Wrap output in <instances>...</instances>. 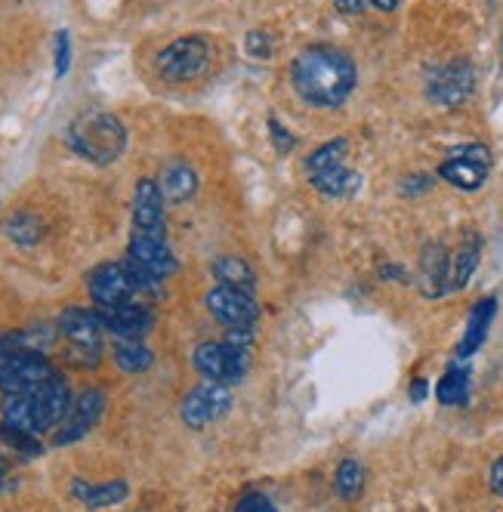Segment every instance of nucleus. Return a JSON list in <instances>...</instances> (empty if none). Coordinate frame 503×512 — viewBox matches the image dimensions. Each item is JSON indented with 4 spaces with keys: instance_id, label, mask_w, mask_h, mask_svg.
I'll return each mask as SVG.
<instances>
[{
    "instance_id": "nucleus-1",
    "label": "nucleus",
    "mask_w": 503,
    "mask_h": 512,
    "mask_svg": "<svg viewBox=\"0 0 503 512\" xmlns=\"http://www.w3.org/2000/svg\"><path fill=\"white\" fill-rule=\"evenodd\" d=\"M358 84L355 62L346 50L312 44L291 62V87L312 108H340Z\"/></svg>"
},
{
    "instance_id": "nucleus-2",
    "label": "nucleus",
    "mask_w": 503,
    "mask_h": 512,
    "mask_svg": "<svg viewBox=\"0 0 503 512\" xmlns=\"http://www.w3.org/2000/svg\"><path fill=\"white\" fill-rule=\"evenodd\" d=\"M65 142H68V149L78 158H84L87 164L109 167L121 161V155L127 152V127L118 115L90 108V112L78 115L68 124Z\"/></svg>"
},
{
    "instance_id": "nucleus-3",
    "label": "nucleus",
    "mask_w": 503,
    "mask_h": 512,
    "mask_svg": "<svg viewBox=\"0 0 503 512\" xmlns=\"http://www.w3.org/2000/svg\"><path fill=\"white\" fill-rule=\"evenodd\" d=\"M68 408H71L68 383L56 374L34 392L4 395V426L28 435H41L47 429H56L68 414Z\"/></svg>"
},
{
    "instance_id": "nucleus-4",
    "label": "nucleus",
    "mask_w": 503,
    "mask_h": 512,
    "mask_svg": "<svg viewBox=\"0 0 503 512\" xmlns=\"http://www.w3.org/2000/svg\"><path fill=\"white\" fill-rule=\"evenodd\" d=\"M87 290L96 303L102 306H121V303H139V297L161 294V281L139 266L127 263H102L87 275Z\"/></svg>"
},
{
    "instance_id": "nucleus-5",
    "label": "nucleus",
    "mask_w": 503,
    "mask_h": 512,
    "mask_svg": "<svg viewBox=\"0 0 503 512\" xmlns=\"http://www.w3.org/2000/svg\"><path fill=\"white\" fill-rule=\"evenodd\" d=\"M59 334L68 343V361L75 368H96L102 355V318L96 309L71 306L59 315Z\"/></svg>"
},
{
    "instance_id": "nucleus-6",
    "label": "nucleus",
    "mask_w": 503,
    "mask_h": 512,
    "mask_svg": "<svg viewBox=\"0 0 503 512\" xmlns=\"http://www.w3.org/2000/svg\"><path fill=\"white\" fill-rule=\"evenodd\" d=\"M436 176L460 192H479L491 176V149L485 142H466L445 155Z\"/></svg>"
},
{
    "instance_id": "nucleus-7",
    "label": "nucleus",
    "mask_w": 503,
    "mask_h": 512,
    "mask_svg": "<svg viewBox=\"0 0 503 512\" xmlns=\"http://www.w3.org/2000/svg\"><path fill=\"white\" fill-rule=\"evenodd\" d=\"M210 65V44L201 34H186V38H176L155 56L158 75L170 84H186L201 78Z\"/></svg>"
},
{
    "instance_id": "nucleus-8",
    "label": "nucleus",
    "mask_w": 503,
    "mask_h": 512,
    "mask_svg": "<svg viewBox=\"0 0 503 512\" xmlns=\"http://www.w3.org/2000/svg\"><path fill=\"white\" fill-rule=\"evenodd\" d=\"M195 371L204 380H217L226 386H235L244 380L247 368H250V349L232 343V340H217V343H201L195 349Z\"/></svg>"
},
{
    "instance_id": "nucleus-9",
    "label": "nucleus",
    "mask_w": 503,
    "mask_h": 512,
    "mask_svg": "<svg viewBox=\"0 0 503 512\" xmlns=\"http://www.w3.org/2000/svg\"><path fill=\"white\" fill-rule=\"evenodd\" d=\"M476 90V68L470 59H451L439 65L426 81V99L439 108H460Z\"/></svg>"
},
{
    "instance_id": "nucleus-10",
    "label": "nucleus",
    "mask_w": 503,
    "mask_h": 512,
    "mask_svg": "<svg viewBox=\"0 0 503 512\" xmlns=\"http://www.w3.org/2000/svg\"><path fill=\"white\" fill-rule=\"evenodd\" d=\"M232 411V386L217 383V380H204L198 383L179 405V417L189 429H207L210 423L223 420Z\"/></svg>"
},
{
    "instance_id": "nucleus-11",
    "label": "nucleus",
    "mask_w": 503,
    "mask_h": 512,
    "mask_svg": "<svg viewBox=\"0 0 503 512\" xmlns=\"http://www.w3.org/2000/svg\"><path fill=\"white\" fill-rule=\"evenodd\" d=\"M204 303H207V312L223 327H229V331H254L260 321V306H257L254 294H244L238 287L217 284Z\"/></svg>"
},
{
    "instance_id": "nucleus-12",
    "label": "nucleus",
    "mask_w": 503,
    "mask_h": 512,
    "mask_svg": "<svg viewBox=\"0 0 503 512\" xmlns=\"http://www.w3.org/2000/svg\"><path fill=\"white\" fill-rule=\"evenodd\" d=\"M105 414V392L102 389H84L78 398H71V408L62 417V423L56 426V438L53 445H75L84 435L93 432V426L102 420Z\"/></svg>"
},
{
    "instance_id": "nucleus-13",
    "label": "nucleus",
    "mask_w": 503,
    "mask_h": 512,
    "mask_svg": "<svg viewBox=\"0 0 503 512\" xmlns=\"http://www.w3.org/2000/svg\"><path fill=\"white\" fill-rule=\"evenodd\" d=\"M127 260L139 266L142 272L155 275L158 281H167L170 275L179 272L176 256L164 238V232H133L127 244Z\"/></svg>"
},
{
    "instance_id": "nucleus-14",
    "label": "nucleus",
    "mask_w": 503,
    "mask_h": 512,
    "mask_svg": "<svg viewBox=\"0 0 503 512\" xmlns=\"http://www.w3.org/2000/svg\"><path fill=\"white\" fill-rule=\"evenodd\" d=\"M102 318L105 334L115 340H146L155 327V312L146 303H121V306H102L96 309Z\"/></svg>"
},
{
    "instance_id": "nucleus-15",
    "label": "nucleus",
    "mask_w": 503,
    "mask_h": 512,
    "mask_svg": "<svg viewBox=\"0 0 503 512\" xmlns=\"http://www.w3.org/2000/svg\"><path fill=\"white\" fill-rule=\"evenodd\" d=\"M417 287L426 300H442L451 294V250L442 241H429L420 250Z\"/></svg>"
},
{
    "instance_id": "nucleus-16",
    "label": "nucleus",
    "mask_w": 503,
    "mask_h": 512,
    "mask_svg": "<svg viewBox=\"0 0 503 512\" xmlns=\"http://www.w3.org/2000/svg\"><path fill=\"white\" fill-rule=\"evenodd\" d=\"M133 232H164V195L155 179H139L133 192Z\"/></svg>"
},
{
    "instance_id": "nucleus-17",
    "label": "nucleus",
    "mask_w": 503,
    "mask_h": 512,
    "mask_svg": "<svg viewBox=\"0 0 503 512\" xmlns=\"http://www.w3.org/2000/svg\"><path fill=\"white\" fill-rule=\"evenodd\" d=\"M158 186H161L164 201H170V204H183V201H192V198H195V192H198V186H201V176H198V170H195L186 158H170V161L161 167Z\"/></svg>"
},
{
    "instance_id": "nucleus-18",
    "label": "nucleus",
    "mask_w": 503,
    "mask_h": 512,
    "mask_svg": "<svg viewBox=\"0 0 503 512\" xmlns=\"http://www.w3.org/2000/svg\"><path fill=\"white\" fill-rule=\"evenodd\" d=\"M494 315H497V297H482L473 309H470V318H466V331L457 343V358H470L476 355L485 340H488V331L494 324Z\"/></svg>"
},
{
    "instance_id": "nucleus-19",
    "label": "nucleus",
    "mask_w": 503,
    "mask_h": 512,
    "mask_svg": "<svg viewBox=\"0 0 503 512\" xmlns=\"http://www.w3.org/2000/svg\"><path fill=\"white\" fill-rule=\"evenodd\" d=\"M479 263H482V235L470 229V232H463L460 244L451 250V294L470 284Z\"/></svg>"
},
{
    "instance_id": "nucleus-20",
    "label": "nucleus",
    "mask_w": 503,
    "mask_h": 512,
    "mask_svg": "<svg viewBox=\"0 0 503 512\" xmlns=\"http://www.w3.org/2000/svg\"><path fill=\"white\" fill-rule=\"evenodd\" d=\"M312 189L325 198H352L362 189V173H355L349 164H334L328 170H318L309 176Z\"/></svg>"
},
{
    "instance_id": "nucleus-21",
    "label": "nucleus",
    "mask_w": 503,
    "mask_h": 512,
    "mask_svg": "<svg viewBox=\"0 0 503 512\" xmlns=\"http://www.w3.org/2000/svg\"><path fill=\"white\" fill-rule=\"evenodd\" d=\"M71 497H75L87 509H105V506H115V503H121L127 497V485L121 479L102 482V485L75 479V482H71Z\"/></svg>"
},
{
    "instance_id": "nucleus-22",
    "label": "nucleus",
    "mask_w": 503,
    "mask_h": 512,
    "mask_svg": "<svg viewBox=\"0 0 503 512\" xmlns=\"http://www.w3.org/2000/svg\"><path fill=\"white\" fill-rule=\"evenodd\" d=\"M213 275H217L220 284L238 287V290H244V294H254V290H257L254 269H250L235 253H226V256H220V260H213Z\"/></svg>"
},
{
    "instance_id": "nucleus-23",
    "label": "nucleus",
    "mask_w": 503,
    "mask_h": 512,
    "mask_svg": "<svg viewBox=\"0 0 503 512\" xmlns=\"http://www.w3.org/2000/svg\"><path fill=\"white\" fill-rule=\"evenodd\" d=\"M436 398L445 408H463L470 401V371L460 368V364H451L436 383Z\"/></svg>"
},
{
    "instance_id": "nucleus-24",
    "label": "nucleus",
    "mask_w": 503,
    "mask_h": 512,
    "mask_svg": "<svg viewBox=\"0 0 503 512\" xmlns=\"http://www.w3.org/2000/svg\"><path fill=\"white\" fill-rule=\"evenodd\" d=\"M152 349L142 340H115V364L124 374H142L152 368Z\"/></svg>"
},
{
    "instance_id": "nucleus-25",
    "label": "nucleus",
    "mask_w": 503,
    "mask_h": 512,
    "mask_svg": "<svg viewBox=\"0 0 503 512\" xmlns=\"http://www.w3.org/2000/svg\"><path fill=\"white\" fill-rule=\"evenodd\" d=\"M4 235L10 241L22 244V247H31V244H38L44 238V223L31 210H16L4 223Z\"/></svg>"
},
{
    "instance_id": "nucleus-26",
    "label": "nucleus",
    "mask_w": 503,
    "mask_h": 512,
    "mask_svg": "<svg viewBox=\"0 0 503 512\" xmlns=\"http://www.w3.org/2000/svg\"><path fill=\"white\" fill-rule=\"evenodd\" d=\"M334 491L346 503H355L358 497H362L365 494V469H362V463L343 460L337 466V472H334Z\"/></svg>"
},
{
    "instance_id": "nucleus-27",
    "label": "nucleus",
    "mask_w": 503,
    "mask_h": 512,
    "mask_svg": "<svg viewBox=\"0 0 503 512\" xmlns=\"http://www.w3.org/2000/svg\"><path fill=\"white\" fill-rule=\"evenodd\" d=\"M346 155H349V139H331L325 145H318V149L306 158V173H318V170H328L334 164H346Z\"/></svg>"
},
{
    "instance_id": "nucleus-28",
    "label": "nucleus",
    "mask_w": 503,
    "mask_h": 512,
    "mask_svg": "<svg viewBox=\"0 0 503 512\" xmlns=\"http://www.w3.org/2000/svg\"><path fill=\"white\" fill-rule=\"evenodd\" d=\"M53 56H56V68H53V78L62 81L71 68V34L65 28L56 31V41H53Z\"/></svg>"
},
{
    "instance_id": "nucleus-29",
    "label": "nucleus",
    "mask_w": 503,
    "mask_h": 512,
    "mask_svg": "<svg viewBox=\"0 0 503 512\" xmlns=\"http://www.w3.org/2000/svg\"><path fill=\"white\" fill-rule=\"evenodd\" d=\"M436 186V176H429V173H411L399 182V195L402 198H420L426 192H433Z\"/></svg>"
},
{
    "instance_id": "nucleus-30",
    "label": "nucleus",
    "mask_w": 503,
    "mask_h": 512,
    "mask_svg": "<svg viewBox=\"0 0 503 512\" xmlns=\"http://www.w3.org/2000/svg\"><path fill=\"white\" fill-rule=\"evenodd\" d=\"M269 139L275 145V152L278 155H291L297 149V136L287 130L278 118H269Z\"/></svg>"
},
{
    "instance_id": "nucleus-31",
    "label": "nucleus",
    "mask_w": 503,
    "mask_h": 512,
    "mask_svg": "<svg viewBox=\"0 0 503 512\" xmlns=\"http://www.w3.org/2000/svg\"><path fill=\"white\" fill-rule=\"evenodd\" d=\"M232 512H278V509L263 491H244Z\"/></svg>"
},
{
    "instance_id": "nucleus-32",
    "label": "nucleus",
    "mask_w": 503,
    "mask_h": 512,
    "mask_svg": "<svg viewBox=\"0 0 503 512\" xmlns=\"http://www.w3.org/2000/svg\"><path fill=\"white\" fill-rule=\"evenodd\" d=\"M244 47H247V56H254V59H272V53H275L272 38L266 31H250L244 38Z\"/></svg>"
},
{
    "instance_id": "nucleus-33",
    "label": "nucleus",
    "mask_w": 503,
    "mask_h": 512,
    "mask_svg": "<svg viewBox=\"0 0 503 512\" xmlns=\"http://www.w3.org/2000/svg\"><path fill=\"white\" fill-rule=\"evenodd\" d=\"M377 275H380L383 281L408 284V272H405V266H399V263H383V266L377 269Z\"/></svg>"
},
{
    "instance_id": "nucleus-34",
    "label": "nucleus",
    "mask_w": 503,
    "mask_h": 512,
    "mask_svg": "<svg viewBox=\"0 0 503 512\" xmlns=\"http://www.w3.org/2000/svg\"><path fill=\"white\" fill-rule=\"evenodd\" d=\"M488 485L497 497H503V457H497L491 463V472H488Z\"/></svg>"
},
{
    "instance_id": "nucleus-35",
    "label": "nucleus",
    "mask_w": 503,
    "mask_h": 512,
    "mask_svg": "<svg viewBox=\"0 0 503 512\" xmlns=\"http://www.w3.org/2000/svg\"><path fill=\"white\" fill-rule=\"evenodd\" d=\"M426 395H429V383H426L423 377H414V380H411V389H408V398L414 401V405H423Z\"/></svg>"
},
{
    "instance_id": "nucleus-36",
    "label": "nucleus",
    "mask_w": 503,
    "mask_h": 512,
    "mask_svg": "<svg viewBox=\"0 0 503 512\" xmlns=\"http://www.w3.org/2000/svg\"><path fill=\"white\" fill-rule=\"evenodd\" d=\"M334 4H337V10H340V13H346V16H358V13L365 10L368 0H334Z\"/></svg>"
},
{
    "instance_id": "nucleus-37",
    "label": "nucleus",
    "mask_w": 503,
    "mask_h": 512,
    "mask_svg": "<svg viewBox=\"0 0 503 512\" xmlns=\"http://www.w3.org/2000/svg\"><path fill=\"white\" fill-rule=\"evenodd\" d=\"M368 4L380 13H395L399 10V0H368Z\"/></svg>"
},
{
    "instance_id": "nucleus-38",
    "label": "nucleus",
    "mask_w": 503,
    "mask_h": 512,
    "mask_svg": "<svg viewBox=\"0 0 503 512\" xmlns=\"http://www.w3.org/2000/svg\"><path fill=\"white\" fill-rule=\"evenodd\" d=\"M7 485V463H4V457H0V488Z\"/></svg>"
}]
</instances>
